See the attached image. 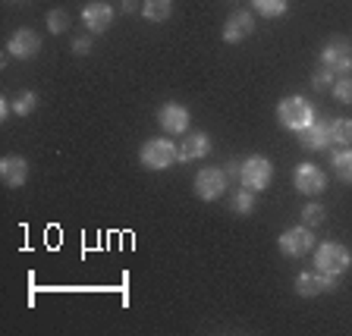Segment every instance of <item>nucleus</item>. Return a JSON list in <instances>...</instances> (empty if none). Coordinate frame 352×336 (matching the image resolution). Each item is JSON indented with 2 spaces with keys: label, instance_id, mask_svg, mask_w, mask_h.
I'll list each match as a JSON object with an SVG mask.
<instances>
[{
  "label": "nucleus",
  "instance_id": "26",
  "mask_svg": "<svg viewBox=\"0 0 352 336\" xmlns=\"http://www.w3.org/2000/svg\"><path fill=\"white\" fill-rule=\"evenodd\" d=\"M333 98L340 104H352V76H337L333 82Z\"/></svg>",
  "mask_w": 352,
  "mask_h": 336
},
{
  "label": "nucleus",
  "instance_id": "3",
  "mask_svg": "<svg viewBox=\"0 0 352 336\" xmlns=\"http://www.w3.org/2000/svg\"><path fill=\"white\" fill-rule=\"evenodd\" d=\"M271 176H274V164L261 154H252L245 161L239 164V186L249 192H264L271 186Z\"/></svg>",
  "mask_w": 352,
  "mask_h": 336
},
{
  "label": "nucleus",
  "instance_id": "11",
  "mask_svg": "<svg viewBox=\"0 0 352 336\" xmlns=\"http://www.w3.org/2000/svg\"><path fill=\"white\" fill-rule=\"evenodd\" d=\"M157 123H161V129L167 132V135H183V132L189 129V110H186L183 104H164V107L157 110Z\"/></svg>",
  "mask_w": 352,
  "mask_h": 336
},
{
  "label": "nucleus",
  "instance_id": "7",
  "mask_svg": "<svg viewBox=\"0 0 352 336\" xmlns=\"http://www.w3.org/2000/svg\"><path fill=\"white\" fill-rule=\"evenodd\" d=\"M293 186L299 195L318 198L324 189H327V176H324V170L315 167V164H299V167L293 170Z\"/></svg>",
  "mask_w": 352,
  "mask_h": 336
},
{
  "label": "nucleus",
  "instance_id": "19",
  "mask_svg": "<svg viewBox=\"0 0 352 336\" xmlns=\"http://www.w3.org/2000/svg\"><path fill=\"white\" fill-rule=\"evenodd\" d=\"M252 7H255L258 13L264 16V19H277V16L286 13L289 0H252Z\"/></svg>",
  "mask_w": 352,
  "mask_h": 336
},
{
  "label": "nucleus",
  "instance_id": "12",
  "mask_svg": "<svg viewBox=\"0 0 352 336\" xmlns=\"http://www.w3.org/2000/svg\"><path fill=\"white\" fill-rule=\"evenodd\" d=\"M82 22H85L88 32H107L110 22H113V10L104 3V0H88L85 7H82Z\"/></svg>",
  "mask_w": 352,
  "mask_h": 336
},
{
  "label": "nucleus",
  "instance_id": "17",
  "mask_svg": "<svg viewBox=\"0 0 352 336\" xmlns=\"http://www.w3.org/2000/svg\"><path fill=\"white\" fill-rule=\"evenodd\" d=\"M142 16L148 22H167L173 16V0H142Z\"/></svg>",
  "mask_w": 352,
  "mask_h": 336
},
{
  "label": "nucleus",
  "instance_id": "20",
  "mask_svg": "<svg viewBox=\"0 0 352 336\" xmlns=\"http://www.w3.org/2000/svg\"><path fill=\"white\" fill-rule=\"evenodd\" d=\"M333 173H337L343 183H352V151L333 154Z\"/></svg>",
  "mask_w": 352,
  "mask_h": 336
},
{
  "label": "nucleus",
  "instance_id": "28",
  "mask_svg": "<svg viewBox=\"0 0 352 336\" xmlns=\"http://www.w3.org/2000/svg\"><path fill=\"white\" fill-rule=\"evenodd\" d=\"M239 164H242V161H230L227 167H223V170H227L230 179H239Z\"/></svg>",
  "mask_w": 352,
  "mask_h": 336
},
{
  "label": "nucleus",
  "instance_id": "6",
  "mask_svg": "<svg viewBox=\"0 0 352 336\" xmlns=\"http://www.w3.org/2000/svg\"><path fill=\"white\" fill-rule=\"evenodd\" d=\"M230 176L223 167H205L201 173H195V195L201 201H217L223 192H227Z\"/></svg>",
  "mask_w": 352,
  "mask_h": 336
},
{
  "label": "nucleus",
  "instance_id": "15",
  "mask_svg": "<svg viewBox=\"0 0 352 336\" xmlns=\"http://www.w3.org/2000/svg\"><path fill=\"white\" fill-rule=\"evenodd\" d=\"M299 145L305 148V151H324V148L330 145V123H311L305 126V129L299 132Z\"/></svg>",
  "mask_w": 352,
  "mask_h": 336
},
{
  "label": "nucleus",
  "instance_id": "14",
  "mask_svg": "<svg viewBox=\"0 0 352 336\" xmlns=\"http://www.w3.org/2000/svg\"><path fill=\"white\" fill-rule=\"evenodd\" d=\"M0 176H3V186L19 189V186H25V179H29V164L22 161V157H16V154H10V157L0 161Z\"/></svg>",
  "mask_w": 352,
  "mask_h": 336
},
{
  "label": "nucleus",
  "instance_id": "24",
  "mask_svg": "<svg viewBox=\"0 0 352 336\" xmlns=\"http://www.w3.org/2000/svg\"><path fill=\"white\" fill-rule=\"evenodd\" d=\"M35 107H38V95H35V91H22V95L13 101V113H16V117H29Z\"/></svg>",
  "mask_w": 352,
  "mask_h": 336
},
{
  "label": "nucleus",
  "instance_id": "4",
  "mask_svg": "<svg viewBox=\"0 0 352 336\" xmlns=\"http://www.w3.org/2000/svg\"><path fill=\"white\" fill-rule=\"evenodd\" d=\"M349 264H352V255H349V249H346V245H340V242H324V245H318V251H315V271L340 277V273L349 271Z\"/></svg>",
  "mask_w": 352,
  "mask_h": 336
},
{
  "label": "nucleus",
  "instance_id": "22",
  "mask_svg": "<svg viewBox=\"0 0 352 336\" xmlns=\"http://www.w3.org/2000/svg\"><path fill=\"white\" fill-rule=\"evenodd\" d=\"M333 82H337V76L330 73L327 66H318L315 76H311V88H315L318 95H324V91H330L333 88Z\"/></svg>",
  "mask_w": 352,
  "mask_h": 336
},
{
  "label": "nucleus",
  "instance_id": "23",
  "mask_svg": "<svg viewBox=\"0 0 352 336\" xmlns=\"http://www.w3.org/2000/svg\"><path fill=\"white\" fill-rule=\"evenodd\" d=\"M324 217H327V211H324L318 201H308V205L302 208V223H305V227H321Z\"/></svg>",
  "mask_w": 352,
  "mask_h": 336
},
{
  "label": "nucleus",
  "instance_id": "21",
  "mask_svg": "<svg viewBox=\"0 0 352 336\" xmlns=\"http://www.w3.org/2000/svg\"><path fill=\"white\" fill-rule=\"evenodd\" d=\"M230 208H233L236 214H252L255 211V192H249V189H242V192H236L233 195V201H230Z\"/></svg>",
  "mask_w": 352,
  "mask_h": 336
},
{
  "label": "nucleus",
  "instance_id": "27",
  "mask_svg": "<svg viewBox=\"0 0 352 336\" xmlns=\"http://www.w3.org/2000/svg\"><path fill=\"white\" fill-rule=\"evenodd\" d=\"M73 54H79V57H85V54H91V38L82 35L73 41Z\"/></svg>",
  "mask_w": 352,
  "mask_h": 336
},
{
  "label": "nucleus",
  "instance_id": "5",
  "mask_svg": "<svg viewBox=\"0 0 352 336\" xmlns=\"http://www.w3.org/2000/svg\"><path fill=\"white\" fill-rule=\"evenodd\" d=\"M321 66L333 76H352V41L349 38H330L321 51Z\"/></svg>",
  "mask_w": 352,
  "mask_h": 336
},
{
  "label": "nucleus",
  "instance_id": "13",
  "mask_svg": "<svg viewBox=\"0 0 352 336\" xmlns=\"http://www.w3.org/2000/svg\"><path fill=\"white\" fill-rule=\"evenodd\" d=\"M252 32H255V16H252L249 10H236L227 19V25H223V41L239 44V41H245Z\"/></svg>",
  "mask_w": 352,
  "mask_h": 336
},
{
  "label": "nucleus",
  "instance_id": "16",
  "mask_svg": "<svg viewBox=\"0 0 352 336\" xmlns=\"http://www.w3.org/2000/svg\"><path fill=\"white\" fill-rule=\"evenodd\" d=\"M205 154H211V139H208L205 132H189L186 142L179 145V164L198 161V157H205Z\"/></svg>",
  "mask_w": 352,
  "mask_h": 336
},
{
  "label": "nucleus",
  "instance_id": "2",
  "mask_svg": "<svg viewBox=\"0 0 352 336\" xmlns=\"http://www.w3.org/2000/svg\"><path fill=\"white\" fill-rule=\"evenodd\" d=\"M139 161L145 170H170L179 161V148L170 139H148L139 148Z\"/></svg>",
  "mask_w": 352,
  "mask_h": 336
},
{
  "label": "nucleus",
  "instance_id": "18",
  "mask_svg": "<svg viewBox=\"0 0 352 336\" xmlns=\"http://www.w3.org/2000/svg\"><path fill=\"white\" fill-rule=\"evenodd\" d=\"M330 142H337V145H352V120L349 117L330 120Z\"/></svg>",
  "mask_w": 352,
  "mask_h": 336
},
{
  "label": "nucleus",
  "instance_id": "9",
  "mask_svg": "<svg viewBox=\"0 0 352 336\" xmlns=\"http://www.w3.org/2000/svg\"><path fill=\"white\" fill-rule=\"evenodd\" d=\"M330 289H337V277H333V273L302 271L299 277H296V293H299L302 299H315V295L330 293Z\"/></svg>",
  "mask_w": 352,
  "mask_h": 336
},
{
  "label": "nucleus",
  "instance_id": "29",
  "mask_svg": "<svg viewBox=\"0 0 352 336\" xmlns=\"http://www.w3.org/2000/svg\"><path fill=\"white\" fill-rule=\"evenodd\" d=\"M135 7H139V0H120V10H123V13H132Z\"/></svg>",
  "mask_w": 352,
  "mask_h": 336
},
{
  "label": "nucleus",
  "instance_id": "1",
  "mask_svg": "<svg viewBox=\"0 0 352 336\" xmlns=\"http://www.w3.org/2000/svg\"><path fill=\"white\" fill-rule=\"evenodd\" d=\"M277 120H280V126H283V129H289V132H296V135H299L305 126L315 123V110H311V104H308L305 98L289 95L286 101H280Z\"/></svg>",
  "mask_w": 352,
  "mask_h": 336
},
{
  "label": "nucleus",
  "instance_id": "10",
  "mask_svg": "<svg viewBox=\"0 0 352 336\" xmlns=\"http://www.w3.org/2000/svg\"><path fill=\"white\" fill-rule=\"evenodd\" d=\"M38 51H41V38H38V32H32V29L13 32L7 41V54L13 60H32V57H38Z\"/></svg>",
  "mask_w": 352,
  "mask_h": 336
},
{
  "label": "nucleus",
  "instance_id": "8",
  "mask_svg": "<svg viewBox=\"0 0 352 336\" xmlns=\"http://www.w3.org/2000/svg\"><path fill=\"white\" fill-rule=\"evenodd\" d=\"M315 249V233L308 227H289L286 233H280V251L286 258H302Z\"/></svg>",
  "mask_w": 352,
  "mask_h": 336
},
{
  "label": "nucleus",
  "instance_id": "25",
  "mask_svg": "<svg viewBox=\"0 0 352 336\" xmlns=\"http://www.w3.org/2000/svg\"><path fill=\"white\" fill-rule=\"evenodd\" d=\"M47 29H51L54 35H63V32L69 29V13H66V10H51V13H47Z\"/></svg>",
  "mask_w": 352,
  "mask_h": 336
}]
</instances>
